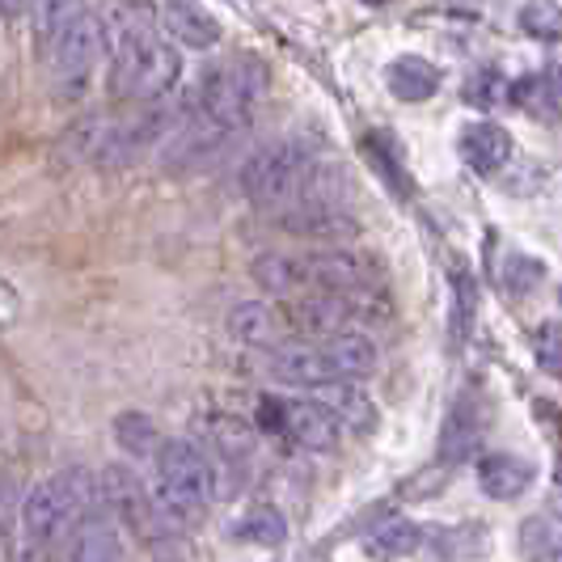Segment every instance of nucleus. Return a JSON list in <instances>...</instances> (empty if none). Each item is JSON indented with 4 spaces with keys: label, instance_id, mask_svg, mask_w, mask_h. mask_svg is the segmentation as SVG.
Returning a JSON list of instances; mask_svg holds the SVG:
<instances>
[{
    "label": "nucleus",
    "instance_id": "f257e3e1",
    "mask_svg": "<svg viewBox=\"0 0 562 562\" xmlns=\"http://www.w3.org/2000/svg\"><path fill=\"white\" fill-rule=\"evenodd\" d=\"M102 47L111 56L106 85L119 102L161 98L182 77V59L166 38L161 18L140 0H106L102 13Z\"/></svg>",
    "mask_w": 562,
    "mask_h": 562
},
{
    "label": "nucleus",
    "instance_id": "f03ea898",
    "mask_svg": "<svg viewBox=\"0 0 562 562\" xmlns=\"http://www.w3.org/2000/svg\"><path fill=\"white\" fill-rule=\"evenodd\" d=\"M338 157L310 136H283V140L262 144L237 169V187L258 212H280L292 203H313L330 199L338 182Z\"/></svg>",
    "mask_w": 562,
    "mask_h": 562
},
{
    "label": "nucleus",
    "instance_id": "7ed1b4c3",
    "mask_svg": "<svg viewBox=\"0 0 562 562\" xmlns=\"http://www.w3.org/2000/svg\"><path fill=\"white\" fill-rule=\"evenodd\" d=\"M182 114H187V93L173 98L169 89L161 98L119 102V111H102L85 123H72L68 144L93 166H132L166 140Z\"/></svg>",
    "mask_w": 562,
    "mask_h": 562
},
{
    "label": "nucleus",
    "instance_id": "20e7f679",
    "mask_svg": "<svg viewBox=\"0 0 562 562\" xmlns=\"http://www.w3.org/2000/svg\"><path fill=\"white\" fill-rule=\"evenodd\" d=\"M98 507H102L98 474L85 465H68L22 495V533L30 537V546H52L64 541Z\"/></svg>",
    "mask_w": 562,
    "mask_h": 562
},
{
    "label": "nucleus",
    "instance_id": "39448f33",
    "mask_svg": "<svg viewBox=\"0 0 562 562\" xmlns=\"http://www.w3.org/2000/svg\"><path fill=\"white\" fill-rule=\"evenodd\" d=\"M153 495L173 525L203 520L207 504L216 499V465L207 449L187 436H169L153 452Z\"/></svg>",
    "mask_w": 562,
    "mask_h": 562
},
{
    "label": "nucleus",
    "instance_id": "423d86ee",
    "mask_svg": "<svg viewBox=\"0 0 562 562\" xmlns=\"http://www.w3.org/2000/svg\"><path fill=\"white\" fill-rule=\"evenodd\" d=\"M262 93H267V64L258 56L216 59L187 89V114H207V119L225 123L233 132H246Z\"/></svg>",
    "mask_w": 562,
    "mask_h": 562
},
{
    "label": "nucleus",
    "instance_id": "0eeeda50",
    "mask_svg": "<svg viewBox=\"0 0 562 562\" xmlns=\"http://www.w3.org/2000/svg\"><path fill=\"white\" fill-rule=\"evenodd\" d=\"M38 52H43V64H47L56 98L77 102L89 89V81H93V64H98V52H102V22H98V13L77 9L47 43H38Z\"/></svg>",
    "mask_w": 562,
    "mask_h": 562
},
{
    "label": "nucleus",
    "instance_id": "6e6552de",
    "mask_svg": "<svg viewBox=\"0 0 562 562\" xmlns=\"http://www.w3.org/2000/svg\"><path fill=\"white\" fill-rule=\"evenodd\" d=\"M258 431H276L310 452H335L342 445V423L326 402H313V397H262Z\"/></svg>",
    "mask_w": 562,
    "mask_h": 562
},
{
    "label": "nucleus",
    "instance_id": "1a4fd4ad",
    "mask_svg": "<svg viewBox=\"0 0 562 562\" xmlns=\"http://www.w3.org/2000/svg\"><path fill=\"white\" fill-rule=\"evenodd\" d=\"M98 486H102V507L114 516V525L132 529L136 537H157L169 516L161 512L157 495L140 482L132 465H106L98 470Z\"/></svg>",
    "mask_w": 562,
    "mask_h": 562
},
{
    "label": "nucleus",
    "instance_id": "9d476101",
    "mask_svg": "<svg viewBox=\"0 0 562 562\" xmlns=\"http://www.w3.org/2000/svg\"><path fill=\"white\" fill-rule=\"evenodd\" d=\"M267 372L280 385H292V390H322L330 381H351L335 360V351L326 347V338H317V342L288 338L280 347H271L267 351Z\"/></svg>",
    "mask_w": 562,
    "mask_h": 562
},
{
    "label": "nucleus",
    "instance_id": "9b49d317",
    "mask_svg": "<svg viewBox=\"0 0 562 562\" xmlns=\"http://www.w3.org/2000/svg\"><path fill=\"white\" fill-rule=\"evenodd\" d=\"M271 225L288 233V237H301L313 246H347L360 237V221L351 212L335 207V199H313V203H292L271 212Z\"/></svg>",
    "mask_w": 562,
    "mask_h": 562
},
{
    "label": "nucleus",
    "instance_id": "f8f14e48",
    "mask_svg": "<svg viewBox=\"0 0 562 562\" xmlns=\"http://www.w3.org/2000/svg\"><path fill=\"white\" fill-rule=\"evenodd\" d=\"M305 258V280L313 288H326V292H360V288H385V276L376 267V258H368L360 250H347V246H322Z\"/></svg>",
    "mask_w": 562,
    "mask_h": 562
},
{
    "label": "nucleus",
    "instance_id": "ddd939ff",
    "mask_svg": "<svg viewBox=\"0 0 562 562\" xmlns=\"http://www.w3.org/2000/svg\"><path fill=\"white\" fill-rule=\"evenodd\" d=\"M228 335L237 342H246V347L271 351L288 338H296V326H292L283 301H241L237 310L228 313Z\"/></svg>",
    "mask_w": 562,
    "mask_h": 562
},
{
    "label": "nucleus",
    "instance_id": "4468645a",
    "mask_svg": "<svg viewBox=\"0 0 562 562\" xmlns=\"http://www.w3.org/2000/svg\"><path fill=\"white\" fill-rule=\"evenodd\" d=\"M157 18L166 26L169 38H178L182 47H195V52H207L221 43V22L207 4L199 0H161L157 4Z\"/></svg>",
    "mask_w": 562,
    "mask_h": 562
},
{
    "label": "nucleus",
    "instance_id": "2eb2a0df",
    "mask_svg": "<svg viewBox=\"0 0 562 562\" xmlns=\"http://www.w3.org/2000/svg\"><path fill=\"white\" fill-rule=\"evenodd\" d=\"M482 431H486V402H482V394H461L457 402H452L449 419H445V436H440V461H449V465H457V461H465L470 452L479 449Z\"/></svg>",
    "mask_w": 562,
    "mask_h": 562
},
{
    "label": "nucleus",
    "instance_id": "dca6fc26",
    "mask_svg": "<svg viewBox=\"0 0 562 562\" xmlns=\"http://www.w3.org/2000/svg\"><path fill=\"white\" fill-rule=\"evenodd\" d=\"M479 486L491 499H516L533 486V465L516 452H491L479 461Z\"/></svg>",
    "mask_w": 562,
    "mask_h": 562
},
{
    "label": "nucleus",
    "instance_id": "f3484780",
    "mask_svg": "<svg viewBox=\"0 0 562 562\" xmlns=\"http://www.w3.org/2000/svg\"><path fill=\"white\" fill-rule=\"evenodd\" d=\"M64 541H68L64 546L68 559H123V541L114 533V516L106 507H98L93 516H85Z\"/></svg>",
    "mask_w": 562,
    "mask_h": 562
},
{
    "label": "nucleus",
    "instance_id": "a211bd4d",
    "mask_svg": "<svg viewBox=\"0 0 562 562\" xmlns=\"http://www.w3.org/2000/svg\"><path fill=\"white\" fill-rule=\"evenodd\" d=\"M461 157H465V166L479 169V173H495V169L507 166V157H512V136H507L499 123H470L465 132H461Z\"/></svg>",
    "mask_w": 562,
    "mask_h": 562
},
{
    "label": "nucleus",
    "instance_id": "6ab92c4d",
    "mask_svg": "<svg viewBox=\"0 0 562 562\" xmlns=\"http://www.w3.org/2000/svg\"><path fill=\"white\" fill-rule=\"evenodd\" d=\"M254 283L271 296H301L310 292V280H305V258L301 254H258L250 267Z\"/></svg>",
    "mask_w": 562,
    "mask_h": 562
},
{
    "label": "nucleus",
    "instance_id": "aec40b11",
    "mask_svg": "<svg viewBox=\"0 0 562 562\" xmlns=\"http://www.w3.org/2000/svg\"><path fill=\"white\" fill-rule=\"evenodd\" d=\"M322 402L335 411V419L342 423V431H356V436H368V431H376V406H372V397L364 390H356L351 381H330V385H322Z\"/></svg>",
    "mask_w": 562,
    "mask_h": 562
},
{
    "label": "nucleus",
    "instance_id": "412c9836",
    "mask_svg": "<svg viewBox=\"0 0 562 562\" xmlns=\"http://www.w3.org/2000/svg\"><path fill=\"white\" fill-rule=\"evenodd\" d=\"M203 440L212 445V452L225 461V465H246L254 457V427L246 419H228V415H212L203 423Z\"/></svg>",
    "mask_w": 562,
    "mask_h": 562
},
{
    "label": "nucleus",
    "instance_id": "4be33fe9",
    "mask_svg": "<svg viewBox=\"0 0 562 562\" xmlns=\"http://www.w3.org/2000/svg\"><path fill=\"white\" fill-rule=\"evenodd\" d=\"M385 81L394 89V98L402 102H427L436 89H440V72L419 56H402L385 68Z\"/></svg>",
    "mask_w": 562,
    "mask_h": 562
},
{
    "label": "nucleus",
    "instance_id": "5701e85b",
    "mask_svg": "<svg viewBox=\"0 0 562 562\" xmlns=\"http://www.w3.org/2000/svg\"><path fill=\"white\" fill-rule=\"evenodd\" d=\"M326 347L335 351V360L342 364V372L351 376V381H360V376H368L372 368H376V342L368 335H360V330H335V335H326Z\"/></svg>",
    "mask_w": 562,
    "mask_h": 562
},
{
    "label": "nucleus",
    "instance_id": "b1692460",
    "mask_svg": "<svg viewBox=\"0 0 562 562\" xmlns=\"http://www.w3.org/2000/svg\"><path fill=\"white\" fill-rule=\"evenodd\" d=\"M237 537L241 541H254V546H283L288 541V520H283V512L276 504H250L246 507V516L237 520Z\"/></svg>",
    "mask_w": 562,
    "mask_h": 562
},
{
    "label": "nucleus",
    "instance_id": "393cba45",
    "mask_svg": "<svg viewBox=\"0 0 562 562\" xmlns=\"http://www.w3.org/2000/svg\"><path fill=\"white\" fill-rule=\"evenodd\" d=\"M520 546L529 559H559L562 562V512H541L533 520H525Z\"/></svg>",
    "mask_w": 562,
    "mask_h": 562
},
{
    "label": "nucleus",
    "instance_id": "a878e982",
    "mask_svg": "<svg viewBox=\"0 0 562 562\" xmlns=\"http://www.w3.org/2000/svg\"><path fill=\"white\" fill-rule=\"evenodd\" d=\"M114 440H119V449L132 452V457H153L157 445H161L157 423L148 419V415H140V411H123L114 419Z\"/></svg>",
    "mask_w": 562,
    "mask_h": 562
},
{
    "label": "nucleus",
    "instance_id": "bb28decb",
    "mask_svg": "<svg viewBox=\"0 0 562 562\" xmlns=\"http://www.w3.org/2000/svg\"><path fill=\"white\" fill-rule=\"evenodd\" d=\"M419 546L423 529L411 520H394V525H385V529L368 537V554H376V559H402V554H415Z\"/></svg>",
    "mask_w": 562,
    "mask_h": 562
},
{
    "label": "nucleus",
    "instance_id": "cd10ccee",
    "mask_svg": "<svg viewBox=\"0 0 562 562\" xmlns=\"http://www.w3.org/2000/svg\"><path fill=\"white\" fill-rule=\"evenodd\" d=\"M520 26L541 43H559L562 38V4L559 0H525L520 9Z\"/></svg>",
    "mask_w": 562,
    "mask_h": 562
},
{
    "label": "nucleus",
    "instance_id": "c85d7f7f",
    "mask_svg": "<svg viewBox=\"0 0 562 562\" xmlns=\"http://www.w3.org/2000/svg\"><path fill=\"white\" fill-rule=\"evenodd\" d=\"M77 9H85V0H30V18H34V34L38 43H47Z\"/></svg>",
    "mask_w": 562,
    "mask_h": 562
},
{
    "label": "nucleus",
    "instance_id": "c756f323",
    "mask_svg": "<svg viewBox=\"0 0 562 562\" xmlns=\"http://www.w3.org/2000/svg\"><path fill=\"white\" fill-rule=\"evenodd\" d=\"M541 276H546V267L537 258H525V254H507L504 267H499V283H504L512 296L533 292L537 283H541Z\"/></svg>",
    "mask_w": 562,
    "mask_h": 562
},
{
    "label": "nucleus",
    "instance_id": "7c9ffc66",
    "mask_svg": "<svg viewBox=\"0 0 562 562\" xmlns=\"http://www.w3.org/2000/svg\"><path fill=\"white\" fill-rule=\"evenodd\" d=\"M533 356H537V368H541V372H550V376H562V326H559V322H546V326H537Z\"/></svg>",
    "mask_w": 562,
    "mask_h": 562
},
{
    "label": "nucleus",
    "instance_id": "2f4dec72",
    "mask_svg": "<svg viewBox=\"0 0 562 562\" xmlns=\"http://www.w3.org/2000/svg\"><path fill=\"white\" fill-rule=\"evenodd\" d=\"M13 529H22V504H13V499L0 491V554H9Z\"/></svg>",
    "mask_w": 562,
    "mask_h": 562
},
{
    "label": "nucleus",
    "instance_id": "473e14b6",
    "mask_svg": "<svg viewBox=\"0 0 562 562\" xmlns=\"http://www.w3.org/2000/svg\"><path fill=\"white\" fill-rule=\"evenodd\" d=\"M0 9H4L9 18H22V13H30V0H0Z\"/></svg>",
    "mask_w": 562,
    "mask_h": 562
},
{
    "label": "nucleus",
    "instance_id": "72a5a7b5",
    "mask_svg": "<svg viewBox=\"0 0 562 562\" xmlns=\"http://www.w3.org/2000/svg\"><path fill=\"white\" fill-rule=\"evenodd\" d=\"M372 4H385V0H372Z\"/></svg>",
    "mask_w": 562,
    "mask_h": 562
}]
</instances>
